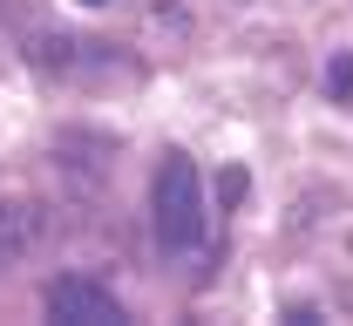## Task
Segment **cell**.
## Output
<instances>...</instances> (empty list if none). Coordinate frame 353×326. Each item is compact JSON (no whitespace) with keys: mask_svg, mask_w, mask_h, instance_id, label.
<instances>
[{"mask_svg":"<svg viewBox=\"0 0 353 326\" xmlns=\"http://www.w3.org/2000/svg\"><path fill=\"white\" fill-rule=\"evenodd\" d=\"M150 204H157V238H163L170 252H183V245H197V238H204V190H197V163H190L183 150L163 156Z\"/></svg>","mask_w":353,"mask_h":326,"instance_id":"cell-1","label":"cell"},{"mask_svg":"<svg viewBox=\"0 0 353 326\" xmlns=\"http://www.w3.org/2000/svg\"><path fill=\"white\" fill-rule=\"evenodd\" d=\"M41 299H48V313L68 320V326H116L123 320V306H116L102 285H88V279H54Z\"/></svg>","mask_w":353,"mask_h":326,"instance_id":"cell-2","label":"cell"},{"mask_svg":"<svg viewBox=\"0 0 353 326\" xmlns=\"http://www.w3.org/2000/svg\"><path fill=\"white\" fill-rule=\"evenodd\" d=\"M34 238H41V211L34 204H0V265L21 258Z\"/></svg>","mask_w":353,"mask_h":326,"instance_id":"cell-3","label":"cell"},{"mask_svg":"<svg viewBox=\"0 0 353 326\" xmlns=\"http://www.w3.org/2000/svg\"><path fill=\"white\" fill-rule=\"evenodd\" d=\"M218 190H224V204H238V197H245V170H224Z\"/></svg>","mask_w":353,"mask_h":326,"instance_id":"cell-4","label":"cell"},{"mask_svg":"<svg viewBox=\"0 0 353 326\" xmlns=\"http://www.w3.org/2000/svg\"><path fill=\"white\" fill-rule=\"evenodd\" d=\"M333 89H340V95L353 102V61H333Z\"/></svg>","mask_w":353,"mask_h":326,"instance_id":"cell-5","label":"cell"},{"mask_svg":"<svg viewBox=\"0 0 353 326\" xmlns=\"http://www.w3.org/2000/svg\"><path fill=\"white\" fill-rule=\"evenodd\" d=\"M82 7H102V0H82Z\"/></svg>","mask_w":353,"mask_h":326,"instance_id":"cell-6","label":"cell"}]
</instances>
